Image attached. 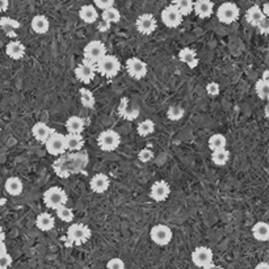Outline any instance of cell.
<instances>
[{
	"label": "cell",
	"mask_w": 269,
	"mask_h": 269,
	"mask_svg": "<svg viewBox=\"0 0 269 269\" xmlns=\"http://www.w3.org/2000/svg\"><path fill=\"white\" fill-rule=\"evenodd\" d=\"M96 71L100 72L102 76H105L108 79H112L114 76L118 75L119 70H121V63H119L118 58L114 55L105 54L101 59L95 63Z\"/></svg>",
	"instance_id": "obj_1"
},
{
	"label": "cell",
	"mask_w": 269,
	"mask_h": 269,
	"mask_svg": "<svg viewBox=\"0 0 269 269\" xmlns=\"http://www.w3.org/2000/svg\"><path fill=\"white\" fill-rule=\"evenodd\" d=\"M92 232L88 226L83 225V223H72L67 230V245L76 244L82 245L84 243L88 242V239L91 238Z\"/></svg>",
	"instance_id": "obj_2"
},
{
	"label": "cell",
	"mask_w": 269,
	"mask_h": 269,
	"mask_svg": "<svg viewBox=\"0 0 269 269\" xmlns=\"http://www.w3.org/2000/svg\"><path fill=\"white\" fill-rule=\"evenodd\" d=\"M67 201H68L67 193H66L62 188L51 187L49 188L48 191H45L44 204L46 205L48 208L53 209V210H57L59 206L66 205L67 204Z\"/></svg>",
	"instance_id": "obj_3"
},
{
	"label": "cell",
	"mask_w": 269,
	"mask_h": 269,
	"mask_svg": "<svg viewBox=\"0 0 269 269\" xmlns=\"http://www.w3.org/2000/svg\"><path fill=\"white\" fill-rule=\"evenodd\" d=\"M119 143H121V137L117 131L112 129L104 130L97 137V145L102 151H106V153L116 150L119 146Z\"/></svg>",
	"instance_id": "obj_4"
},
{
	"label": "cell",
	"mask_w": 269,
	"mask_h": 269,
	"mask_svg": "<svg viewBox=\"0 0 269 269\" xmlns=\"http://www.w3.org/2000/svg\"><path fill=\"white\" fill-rule=\"evenodd\" d=\"M239 15H240V11H239L238 6L235 3H230V2L221 4L217 10L218 20L227 25L235 23L239 19Z\"/></svg>",
	"instance_id": "obj_5"
},
{
	"label": "cell",
	"mask_w": 269,
	"mask_h": 269,
	"mask_svg": "<svg viewBox=\"0 0 269 269\" xmlns=\"http://www.w3.org/2000/svg\"><path fill=\"white\" fill-rule=\"evenodd\" d=\"M45 146H46V151L50 155H54V157H58V155H62V154H65L67 151L65 136L61 133H57L55 130L49 137V140L45 142Z\"/></svg>",
	"instance_id": "obj_6"
},
{
	"label": "cell",
	"mask_w": 269,
	"mask_h": 269,
	"mask_svg": "<svg viewBox=\"0 0 269 269\" xmlns=\"http://www.w3.org/2000/svg\"><path fill=\"white\" fill-rule=\"evenodd\" d=\"M106 54V46L102 44L101 41H91L85 45L84 50H83V55H84V59L87 61L96 63V62L101 59L104 55Z\"/></svg>",
	"instance_id": "obj_7"
},
{
	"label": "cell",
	"mask_w": 269,
	"mask_h": 269,
	"mask_svg": "<svg viewBox=\"0 0 269 269\" xmlns=\"http://www.w3.org/2000/svg\"><path fill=\"white\" fill-rule=\"evenodd\" d=\"M172 230L166 225H155L150 231V238L155 244L167 245L172 240Z\"/></svg>",
	"instance_id": "obj_8"
},
{
	"label": "cell",
	"mask_w": 269,
	"mask_h": 269,
	"mask_svg": "<svg viewBox=\"0 0 269 269\" xmlns=\"http://www.w3.org/2000/svg\"><path fill=\"white\" fill-rule=\"evenodd\" d=\"M74 72H75V76L78 80L85 83V84H89V83L95 79L96 66L92 62L83 59L82 63L75 68V71Z\"/></svg>",
	"instance_id": "obj_9"
},
{
	"label": "cell",
	"mask_w": 269,
	"mask_h": 269,
	"mask_svg": "<svg viewBox=\"0 0 269 269\" xmlns=\"http://www.w3.org/2000/svg\"><path fill=\"white\" fill-rule=\"evenodd\" d=\"M160 16H162L163 24L167 28H177L183 23V17H184L179 12V10L175 7L174 4H171V6L164 8V10L162 11V15H160Z\"/></svg>",
	"instance_id": "obj_10"
},
{
	"label": "cell",
	"mask_w": 269,
	"mask_h": 269,
	"mask_svg": "<svg viewBox=\"0 0 269 269\" xmlns=\"http://www.w3.org/2000/svg\"><path fill=\"white\" fill-rule=\"evenodd\" d=\"M126 71L136 80H141L147 75V65L140 58H129L126 61Z\"/></svg>",
	"instance_id": "obj_11"
},
{
	"label": "cell",
	"mask_w": 269,
	"mask_h": 269,
	"mask_svg": "<svg viewBox=\"0 0 269 269\" xmlns=\"http://www.w3.org/2000/svg\"><path fill=\"white\" fill-rule=\"evenodd\" d=\"M213 251H211L209 247H197V248L194 249L193 252H192V261L196 266L198 268H204L205 265H208L213 261Z\"/></svg>",
	"instance_id": "obj_12"
},
{
	"label": "cell",
	"mask_w": 269,
	"mask_h": 269,
	"mask_svg": "<svg viewBox=\"0 0 269 269\" xmlns=\"http://www.w3.org/2000/svg\"><path fill=\"white\" fill-rule=\"evenodd\" d=\"M136 27L141 34L149 36V34H153L157 29V20L151 14H143L137 19Z\"/></svg>",
	"instance_id": "obj_13"
},
{
	"label": "cell",
	"mask_w": 269,
	"mask_h": 269,
	"mask_svg": "<svg viewBox=\"0 0 269 269\" xmlns=\"http://www.w3.org/2000/svg\"><path fill=\"white\" fill-rule=\"evenodd\" d=\"M171 193V187L167 181L159 180L157 183H154L150 191V197L153 198L154 201L162 202L166 201Z\"/></svg>",
	"instance_id": "obj_14"
},
{
	"label": "cell",
	"mask_w": 269,
	"mask_h": 269,
	"mask_svg": "<svg viewBox=\"0 0 269 269\" xmlns=\"http://www.w3.org/2000/svg\"><path fill=\"white\" fill-rule=\"evenodd\" d=\"M193 11L200 19H208L214 12V3L211 0H197L193 3Z\"/></svg>",
	"instance_id": "obj_15"
},
{
	"label": "cell",
	"mask_w": 269,
	"mask_h": 269,
	"mask_svg": "<svg viewBox=\"0 0 269 269\" xmlns=\"http://www.w3.org/2000/svg\"><path fill=\"white\" fill-rule=\"evenodd\" d=\"M109 184H110L109 177L104 174H97L91 179L89 187H91L92 192L101 194V193H105V192L108 191Z\"/></svg>",
	"instance_id": "obj_16"
},
{
	"label": "cell",
	"mask_w": 269,
	"mask_h": 269,
	"mask_svg": "<svg viewBox=\"0 0 269 269\" xmlns=\"http://www.w3.org/2000/svg\"><path fill=\"white\" fill-rule=\"evenodd\" d=\"M53 131H54V129L49 127L48 125L44 122L34 123L33 127H32V134H33V137L36 138V141L41 143L46 142V141L49 140V137L53 134Z\"/></svg>",
	"instance_id": "obj_17"
},
{
	"label": "cell",
	"mask_w": 269,
	"mask_h": 269,
	"mask_svg": "<svg viewBox=\"0 0 269 269\" xmlns=\"http://www.w3.org/2000/svg\"><path fill=\"white\" fill-rule=\"evenodd\" d=\"M25 51H27L25 46L20 41H10L7 48H6V54L15 61H20V59L24 58Z\"/></svg>",
	"instance_id": "obj_18"
},
{
	"label": "cell",
	"mask_w": 269,
	"mask_h": 269,
	"mask_svg": "<svg viewBox=\"0 0 269 269\" xmlns=\"http://www.w3.org/2000/svg\"><path fill=\"white\" fill-rule=\"evenodd\" d=\"M79 17L82 19V21H84L85 24H93L99 19V14H97V10L93 6L85 4L79 11Z\"/></svg>",
	"instance_id": "obj_19"
},
{
	"label": "cell",
	"mask_w": 269,
	"mask_h": 269,
	"mask_svg": "<svg viewBox=\"0 0 269 269\" xmlns=\"http://www.w3.org/2000/svg\"><path fill=\"white\" fill-rule=\"evenodd\" d=\"M4 187H6V192H7L8 194H11V196H20V194L23 193V191H24L23 181L16 176L8 177Z\"/></svg>",
	"instance_id": "obj_20"
},
{
	"label": "cell",
	"mask_w": 269,
	"mask_h": 269,
	"mask_svg": "<svg viewBox=\"0 0 269 269\" xmlns=\"http://www.w3.org/2000/svg\"><path fill=\"white\" fill-rule=\"evenodd\" d=\"M31 27L37 34H45L49 32L50 23H49L46 16H44V15H37V16H34L33 19H32Z\"/></svg>",
	"instance_id": "obj_21"
},
{
	"label": "cell",
	"mask_w": 269,
	"mask_h": 269,
	"mask_svg": "<svg viewBox=\"0 0 269 269\" xmlns=\"http://www.w3.org/2000/svg\"><path fill=\"white\" fill-rule=\"evenodd\" d=\"M252 235L259 242H268L269 240V225L266 222H257L252 227Z\"/></svg>",
	"instance_id": "obj_22"
},
{
	"label": "cell",
	"mask_w": 269,
	"mask_h": 269,
	"mask_svg": "<svg viewBox=\"0 0 269 269\" xmlns=\"http://www.w3.org/2000/svg\"><path fill=\"white\" fill-rule=\"evenodd\" d=\"M36 225L41 231H50L55 226V219L54 217L49 213H41L37 215L36 219Z\"/></svg>",
	"instance_id": "obj_23"
},
{
	"label": "cell",
	"mask_w": 269,
	"mask_h": 269,
	"mask_svg": "<svg viewBox=\"0 0 269 269\" xmlns=\"http://www.w3.org/2000/svg\"><path fill=\"white\" fill-rule=\"evenodd\" d=\"M84 119L79 116H71L66 121V129H67L68 133L82 134L83 130H84Z\"/></svg>",
	"instance_id": "obj_24"
},
{
	"label": "cell",
	"mask_w": 269,
	"mask_h": 269,
	"mask_svg": "<svg viewBox=\"0 0 269 269\" xmlns=\"http://www.w3.org/2000/svg\"><path fill=\"white\" fill-rule=\"evenodd\" d=\"M179 59H180L183 63L188 65L189 68H194L198 65L197 55H196L194 50H192V49L189 48H184L179 51Z\"/></svg>",
	"instance_id": "obj_25"
},
{
	"label": "cell",
	"mask_w": 269,
	"mask_h": 269,
	"mask_svg": "<svg viewBox=\"0 0 269 269\" xmlns=\"http://www.w3.org/2000/svg\"><path fill=\"white\" fill-rule=\"evenodd\" d=\"M245 19H247V21H248V24H251L252 27H257V25H259L260 23L265 19V16L262 15L261 8H260L259 6H252V7L247 11V14H245Z\"/></svg>",
	"instance_id": "obj_26"
},
{
	"label": "cell",
	"mask_w": 269,
	"mask_h": 269,
	"mask_svg": "<svg viewBox=\"0 0 269 269\" xmlns=\"http://www.w3.org/2000/svg\"><path fill=\"white\" fill-rule=\"evenodd\" d=\"M66 140V147L67 150L70 151H76L80 150L84 145V138L82 137V134H72L68 133L67 136H65Z\"/></svg>",
	"instance_id": "obj_27"
},
{
	"label": "cell",
	"mask_w": 269,
	"mask_h": 269,
	"mask_svg": "<svg viewBox=\"0 0 269 269\" xmlns=\"http://www.w3.org/2000/svg\"><path fill=\"white\" fill-rule=\"evenodd\" d=\"M101 17L102 21L109 27L110 24H117V23H119V20H121V14H119V11L117 10V8L109 7L102 10Z\"/></svg>",
	"instance_id": "obj_28"
},
{
	"label": "cell",
	"mask_w": 269,
	"mask_h": 269,
	"mask_svg": "<svg viewBox=\"0 0 269 269\" xmlns=\"http://www.w3.org/2000/svg\"><path fill=\"white\" fill-rule=\"evenodd\" d=\"M0 27L3 28L4 32L11 36V37H15L16 33H15V29H19L20 28V23L14 19H11V17H3V19H0Z\"/></svg>",
	"instance_id": "obj_29"
},
{
	"label": "cell",
	"mask_w": 269,
	"mask_h": 269,
	"mask_svg": "<svg viewBox=\"0 0 269 269\" xmlns=\"http://www.w3.org/2000/svg\"><path fill=\"white\" fill-rule=\"evenodd\" d=\"M208 145L210 147L211 151L219 150V149H226L227 146V140L223 134H213V136L209 138Z\"/></svg>",
	"instance_id": "obj_30"
},
{
	"label": "cell",
	"mask_w": 269,
	"mask_h": 269,
	"mask_svg": "<svg viewBox=\"0 0 269 269\" xmlns=\"http://www.w3.org/2000/svg\"><path fill=\"white\" fill-rule=\"evenodd\" d=\"M228 159H230V153H228L226 149H219V150H214L213 154H211V160L215 166H225L227 164Z\"/></svg>",
	"instance_id": "obj_31"
},
{
	"label": "cell",
	"mask_w": 269,
	"mask_h": 269,
	"mask_svg": "<svg viewBox=\"0 0 269 269\" xmlns=\"http://www.w3.org/2000/svg\"><path fill=\"white\" fill-rule=\"evenodd\" d=\"M172 4L183 16H188L193 12V0H172Z\"/></svg>",
	"instance_id": "obj_32"
},
{
	"label": "cell",
	"mask_w": 269,
	"mask_h": 269,
	"mask_svg": "<svg viewBox=\"0 0 269 269\" xmlns=\"http://www.w3.org/2000/svg\"><path fill=\"white\" fill-rule=\"evenodd\" d=\"M79 92H80V101H82V105L84 106V108L91 109V108L95 106V96H93V93L91 92L88 88H80Z\"/></svg>",
	"instance_id": "obj_33"
},
{
	"label": "cell",
	"mask_w": 269,
	"mask_h": 269,
	"mask_svg": "<svg viewBox=\"0 0 269 269\" xmlns=\"http://www.w3.org/2000/svg\"><path fill=\"white\" fill-rule=\"evenodd\" d=\"M154 130H155V125L151 119H145L141 123H138V126H137V133L141 137L150 136L154 133Z\"/></svg>",
	"instance_id": "obj_34"
},
{
	"label": "cell",
	"mask_w": 269,
	"mask_h": 269,
	"mask_svg": "<svg viewBox=\"0 0 269 269\" xmlns=\"http://www.w3.org/2000/svg\"><path fill=\"white\" fill-rule=\"evenodd\" d=\"M255 89H256V95L259 96L260 100H268V97H269V83L268 82H264L262 79H259V80L256 82Z\"/></svg>",
	"instance_id": "obj_35"
},
{
	"label": "cell",
	"mask_w": 269,
	"mask_h": 269,
	"mask_svg": "<svg viewBox=\"0 0 269 269\" xmlns=\"http://www.w3.org/2000/svg\"><path fill=\"white\" fill-rule=\"evenodd\" d=\"M55 211H57V217H58L62 222H67V223H70V222H72V219L75 218L74 211H72L70 208H67L66 205L59 206Z\"/></svg>",
	"instance_id": "obj_36"
},
{
	"label": "cell",
	"mask_w": 269,
	"mask_h": 269,
	"mask_svg": "<svg viewBox=\"0 0 269 269\" xmlns=\"http://www.w3.org/2000/svg\"><path fill=\"white\" fill-rule=\"evenodd\" d=\"M184 109L180 105L170 106V109L167 110V117L171 121H179L184 117Z\"/></svg>",
	"instance_id": "obj_37"
},
{
	"label": "cell",
	"mask_w": 269,
	"mask_h": 269,
	"mask_svg": "<svg viewBox=\"0 0 269 269\" xmlns=\"http://www.w3.org/2000/svg\"><path fill=\"white\" fill-rule=\"evenodd\" d=\"M106 269H125V262L119 257H113L106 262Z\"/></svg>",
	"instance_id": "obj_38"
},
{
	"label": "cell",
	"mask_w": 269,
	"mask_h": 269,
	"mask_svg": "<svg viewBox=\"0 0 269 269\" xmlns=\"http://www.w3.org/2000/svg\"><path fill=\"white\" fill-rule=\"evenodd\" d=\"M153 158L154 153L150 149H143V150H141L140 154H138V159H140L142 163H149Z\"/></svg>",
	"instance_id": "obj_39"
},
{
	"label": "cell",
	"mask_w": 269,
	"mask_h": 269,
	"mask_svg": "<svg viewBox=\"0 0 269 269\" xmlns=\"http://www.w3.org/2000/svg\"><path fill=\"white\" fill-rule=\"evenodd\" d=\"M14 262V259L10 253H4V255L0 256V269H8Z\"/></svg>",
	"instance_id": "obj_40"
},
{
	"label": "cell",
	"mask_w": 269,
	"mask_h": 269,
	"mask_svg": "<svg viewBox=\"0 0 269 269\" xmlns=\"http://www.w3.org/2000/svg\"><path fill=\"white\" fill-rule=\"evenodd\" d=\"M219 84L215 82H210L208 83V85H206V92H208V95L210 96H217L219 95Z\"/></svg>",
	"instance_id": "obj_41"
},
{
	"label": "cell",
	"mask_w": 269,
	"mask_h": 269,
	"mask_svg": "<svg viewBox=\"0 0 269 269\" xmlns=\"http://www.w3.org/2000/svg\"><path fill=\"white\" fill-rule=\"evenodd\" d=\"M114 2L116 0H93V3L97 8L100 10H105V8H109L114 6Z\"/></svg>",
	"instance_id": "obj_42"
},
{
	"label": "cell",
	"mask_w": 269,
	"mask_h": 269,
	"mask_svg": "<svg viewBox=\"0 0 269 269\" xmlns=\"http://www.w3.org/2000/svg\"><path fill=\"white\" fill-rule=\"evenodd\" d=\"M257 29H259V32L261 34H266L269 32V24H268V19H264V20L261 21V23H260L259 25H257Z\"/></svg>",
	"instance_id": "obj_43"
},
{
	"label": "cell",
	"mask_w": 269,
	"mask_h": 269,
	"mask_svg": "<svg viewBox=\"0 0 269 269\" xmlns=\"http://www.w3.org/2000/svg\"><path fill=\"white\" fill-rule=\"evenodd\" d=\"M10 7V2L8 0H0V11L2 12H6Z\"/></svg>",
	"instance_id": "obj_44"
},
{
	"label": "cell",
	"mask_w": 269,
	"mask_h": 269,
	"mask_svg": "<svg viewBox=\"0 0 269 269\" xmlns=\"http://www.w3.org/2000/svg\"><path fill=\"white\" fill-rule=\"evenodd\" d=\"M261 12H262V15H264V16H265V17L269 16V4L268 3H265V4H264V6H262Z\"/></svg>",
	"instance_id": "obj_45"
},
{
	"label": "cell",
	"mask_w": 269,
	"mask_h": 269,
	"mask_svg": "<svg viewBox=\"0 0 269 269\" xmlns=\"http://www.w3.org/2000/svg\"><path fill=\"white\" fill-rule=\"evenodd\" d=\"M255 269H269L268 262H266V261H261V262H259V264H257V265L255 266Z\"/></svg>",
	"instance_id": "obj_46"
},
{
	"label": "cell",
	"mask_w": 269,
	"mask_h": 269,
	"mask_svg": "<svg viewBox=\"0 0 269 269\" xmlns=\"http://www.w3.org/2000/svg\"><path fill=\"white\" fill-rule=\"evenodd\" d=\"M4 253H7V245L4 242H0V256L4 255Z\"/></svg>",
	"instance_id": "obj_47"
},
{
	"label": "cell",
	"mask_w": 269,
	"mask_h": 269,
	"mask_svg": "<svg viewBox=\"0 0 269 269\" xmlns=\"http://www.w3.org/2000/svg\"><path fill=\"white\" fill-rule=\"evenodd\" d=\"M202 269H222V266H219V265H215L214 262L211 261L210 264H208V265H205L204 268Z\"/></svg>",
	"instance_id": "obj_48"
},
{
	"label": "cell",
	"mask_w": 269,
	"mask_h": 269,
	"mask_svg": "<svg viewBox=\"0 0 269 269\" xmlns=\"http://www.w3.org/2000/svg\"><path fill=\"white\" fill-rule=\"evenodd\" d=\"M262 80H264V82H269V71L268 70H265V71H264V74H262Z\"/></svg>",
	"instance_id": "obj_49"
},
{
	"label": "cell",
	"mask_w": 269,
	"mask_h": 269,
	"mask_svg": "<svg viewBox=\"0 0 269 269\" xmlns=\"http://www.w3.org/2000/svg\"><path fill=\"white\" fill-rule=\"evenodd\" d=\"M6 240V232L2 227H0V242H4Z\"/></svg>",
	"instance_id": "obj_50"
},
{
	"label": "cell",
	"mask_w": 269,
	"mask_h": 269,
	"mask_svg": "<svg viewBox=\"0 0 269 269\" xmlns=\"http://www.w3.org/2000/svg\"><path fill=\"white\" fill-rule=\"evenodd\" d=\"M269 116V114H268V105H266L265 106V117H268Z\"/></svg>",
	"instance_id": "obj_51"
},
{
	"label": "cell",
	"mask_w": 269,
	"mask_h": 269,
	"mask_svg": "<svg viewBox=\"0 0 269 269\" xmlns=\"http://www.w3.org/2000/svg\"><path fill=\"white\" fill-rule=\"evenodd\" d=\"M76 2H80V0H76Z\"/></svg>",
	"instance_id": "obj_52"
}]
</instances>
